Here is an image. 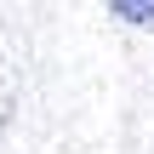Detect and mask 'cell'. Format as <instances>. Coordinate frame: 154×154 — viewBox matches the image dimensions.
Listing matches in <instances>:
<instances>
[{"label":"cell","instance_id":"cell-1","mask_svg":"<svg viewBox=\"0 0 154 154\" xmlns=\"http://www.w3.org/2000/svg\"><path fill=\"white\" fill-rule=\"evenodd\" d=\"M109 11H120L126 23H154V6H137V0H114Z\"/></svg>","mask_w":154,"mask_h":154}]
</instances>
